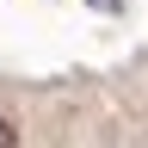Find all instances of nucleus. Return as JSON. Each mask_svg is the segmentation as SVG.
<instances>
[{"mask_svg":"<svg viewBox=\"0 0 148 148\" xmlns=\"http://www.w3.org/2000/svg\"><path fill=\"white\" fill-rule=\"evenodd\" d=\"M0 148H18V130H12V117H0Z\"/></svg>","mask_w":148,"mask_h":148,"instance_id":"f257e3e1","label":"nucleus"}]
</instances>
